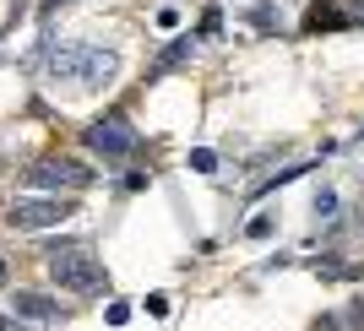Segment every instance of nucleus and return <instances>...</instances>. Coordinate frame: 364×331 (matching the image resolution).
Instances as JSON below:
<instances>
[{
    "label": "nucleus",
    "mask_w": 364,
    "mask_h": 331,
    "mask_svg": "<svg viewBox=\"0 0 364 331\" xmlns=\"http://www.w3.org/2000/svg\"><path fill=\"white\" fill-rule=\"evenodd\" d=\"M28 185L33 190H87L92 168H82L76 158H38V163L28 168Z\"/></svg>",
    "instance_id": "39448f33"
},
{
    "label": "nucleus",
    "mask_w": 364,
    "mask_h": 331,
    "mask_svg": "<svg viewBox=\"0 0 364 331\" xmlns=\"http://www.w3.org/2000/svg\"><path fill=\"white\" fill-rule=\"evenodd\" d=\"M321 277H359V266H343V261H321Z\"/></svg>",
    "instance_id": "9d476101"
},
{
    "label": "nucleus",
    "mask_w": 364,
    "mask_h": 331,
    "mask_svg": "<svg viewBox=\"0 0 364 331\" xmlns=\"http://www.w3.org/2000/svg\"><path fill=\"white\" fill-rule=\"evenodd\" d=\"M272 234V212H256L250 223H245V239H267Z\"/></svg>",
    "instance_id": "6e6552de"
},
{
    "label": "nucleus",
    "mask_w": 364,
    "mask_h": 331,
    "mask_svg": "<svg viewBox=\"0 0 364 331\" xmlns=\"http://www.w3.org/2000/svg\"><path fill=\"white\" fill-rule=\"evenodd\" d=\"M49 82H71V87H98L120 71V55L114 49H92V44H60L44 55Z\"/></svg>",
    "instance_id": "f257e3e1"
},
{
    "label": "nucleus",
    "mask_w": 364,
    "mask_h": 331,
    "mask_svg": "<svg viewBox=\"0 0 364 331\" xmlns=\"http://www.w3.org/2000/svg\"><path fill=\"white\" fill-rule=\"evenodd\" d=\"M359 141H364V125H359Z\"/></svg>",
    "instance_id": "6ab92c4d"
},
{
    "label": "nucleus",
    "mask_w": 364,
    "mask_h": 331,
    "mask_svg": "<svg viewBox=\"0 0 364 331\" xmlns=\"http://www.w3.org/2000/svg\"><path fill=\"white\" fill-rule=\"evenodd\" d=\"M332 207H337V196H332V190H321V196H316V212H321V217H332Z\"/></svg>",
    "instance_id": "ddd939ff"
},
{
    "label": "nucleus",
    "mask_w": 364,
    "mask_h": 331,
    "mask_svg": "<svg viewBox=\"0 0 364 331\" xmlns=\"http://www.w3.org/2000/svg\"><path fill=\"white\" fill-rule=\"evenodd\" d=\"M348 326H364V299H353V304H348Z\"/></svg>",
    "instance_id": "4468645a"
},
{
    "label": "nucleus",
    "mask_w": 364,
    "mask_h": 331,
    "mask_svg": "<svg viewBox=\"0 0 364 331\" xmlns=\"http://www.w3.org/2000/svg\"><path fill=\"white\" fill-rule=\"evenodd\" d=\"M44 266L49 277L65 288V293H109V271L104 261L92 256V250H82V244H65V250H44Z\"/></svg>",
    "instance_id": "f03ea898"
},
{
    "label": "nucleus",
    "mask_w": 364,
    "mask_h": 331,
    "mask_svg": "<svg viewBox=\"0 0 364 331\" xmlns=\"http://www.w3.org/2000/svg\"><path fill=\"white\" fill-rule=\"evenodd\" d=\"M0 331H28V326H16L11 315H0Z\"/></svg>",
    "instance_id": "f3484780"
},
{
    "label": "nucleus",
    "mask_w": 364,
    "mask_h": 331,
    "mask_svg": "<svg viewBox=\"0 0 364 331\" xmlns=\"http://www.w3.org/2000/svg\"><path fill=\"white\" fill-rule=\"evenodd\" d=\"M82 136H87V147L98 152V158H131V152L141 147L136 125L125 120V114H104V120H92Z\"/></svg>",
    "instance_id": "20e7f679"
},
{
    "label": "nucleus",
    "mask_w": 364,
    "mask_h": 331,
    "mask_svg": "<svg viewBox=\"0 0 364 331\" xmlns=\"http://www.w3.org/2000/svg\"><path fill=\"white\" fill-rule=\"evenodd\" d=\"M131 320V304H109V326H125Z\"/></svg>",
    "instance_id": "f8f14e48"
},
{
    "label": "nucleus",
    "mask_w": 364,
    "mask_h": 331,
    "mask_svg": "<svg viewBox=\"0 0 364 331\" xmlns=\"http://www.w3.org/2000/svg\"><path fill=\"white\" fill-rule=\"evenodd\" d=\"M147 315H168V293H147Z\"/></svg>",
    "instance_id": "9b49d317"
},
{
    "label": "nucleus",
    "mask_w": 364,
    "mask_h": 331,
    "mask_svg": "<svg viewBox=\"0 0 364 331\" xmlns=\"http://www.w3.org/2000/svg\"><path fill=\"white\" fill-rule=\"evenodd\" d=\"M185 55H191V33H185V38H174V44H168L164 55H158V65H152V76H168V71H174V65H185Z\"/></svg>",
    "instance_id": "0eeeda50"
},
{
    "label": "nucleus",
    "mask_w": 364,
    "mask_h": 331,
    "mask_svg": "<svg viewBox=\"0 0 364 331\" xmlns=\"http://www.w3.org/2000/svg\"><path fill=\"white\" fill-rule=\"evenodd\" d=\"M60 6H71V0H44V6H38V16H55Z\"/></svg>",
    "instance_id": "dca6fc26"
},
{
    "label": "nucleus",
    "mask_w": 364,
    "mask_h": 331,
    "mask_svg": "<svg viewBox=\"0 0 364 331\" xmlns=\"http://www.w3.org/2000/svg\"><path fill=\"white\" fill-rule=\"evenodd\" d=\"M11 315H22V320H60V304L44 299V293H11Z\"/></svg>",
    "instance_id": "423d86ee"
},
{
    "label": "nucleus",
    "mask_w": 364,
    "mask_h": 331,
    "mask_svg": "<svg viewBox=\"0 0 364 331\" xmlns=\"http://www.w3.org/2000/svg\"><path fill=\"white\" fill-rule=\"evenodd\" d=\"M316 331H343V320H337V315H321V320H316Z\"/></svg>",
    "instance_id": "2eb2a0df"
},
{
    "label": "nucleus",
    "mask_w": 364,
    "mask_h": 331,
    "mask_svg": "<svg viewBox=\"0 0 364 331\" xmlns=\"http://www.w3.org/2000/svg\"><path fill=\"white\" fill-rule=\"evenodd\" d=\"M71 212H76V201H65V196H16L6 223L16 234H38V228H60Z\"/></svg>",
    "instance_id": "7ed1b4c3"
},
{
    "label": "nucleus",
    "mask_w": 364,
    "mask_h": 331,
    "mask_svg": "<svg viewBox=\"0 0 364 331\" xmlns=\"http://www.w3.org/2000/svg\"><path fill=\"white\" fill-rule=\"evenodd\" d=\"M6 277H11V266H6V261H0V288H6Z\"/></svg>",
    "instance_id": "a211bd4d"
},
{
    "label": "nucleus",
    "mask_w": 364,
    "mask_h": 331,
    "mask_svg": "<svg viewBox=\"0 0 364 331\" xmlns=\"http://www.w3.org/2000/svg\"><path fill=\"white\" fill-rule=\"evenodd\" d=\"M191 168H196V174H213V168H218V152L196 147V152H191Z\"/></svg>",
    "instance_id": "1a4fd4ad"
}]
</instances>
